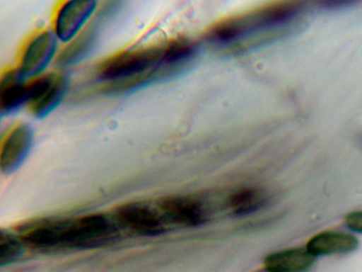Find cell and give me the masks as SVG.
<instances>
[{
	"label": "cell",
	"instance_id": "1",
	"mask_svg": "<svg viewBox=\"0 0 362 272\" xmlns=\"http://www.w3.org/2000/svg\"><path fill=\"white\" fill-rule=\"evenodd\" d=\"M194 55L189 42L173 41L127 48L100 61L94 74L97 91L105 95L130 93L161 79Z\"/></svg>",
	"mask_w": 362,
	"mask_h": 272
},
{
	"label": "cell",
	"instance_id": "14",
	"mask_svg": "<svg viewBox=\"0 0 362 272\" xmlns=\"http://www.w3.org/2000/svg\"><path fill=\"white\" fill-rule=\"evenodd\" d=\"M267 200V193L263 189L247 187L231 194L228 198L227 205L233 214L245 215L263 208Z\"/></svg>",
	"mask_w": 362,
	"mask_h": 272
},
{
	"label": "cell",
	"instance_id": "3",
	"mask_svg": "<svg viewBox=\"0 0 362 272\" xmlns=\"http://www.w3.org/2000/svg\"><path fill=\"white\" fill-rule=\"evenodd\" d=\"M298 2H281L232 18L214 27L208 38L214 42H230L259 30L282 28L295 16Z\"/></svg>",
	"mask_w": 362,
	"mask_h": 272
},
{
	"label": "cell",
	"instance_id": "2",
	"mask_svg": "<svg viewBox=\"0 0 362 272\" xmlns=\"http://www.w3.org/2000/svg\"><path fill=\"white\" fill-rule=\"evenodd\" d=\"M124 233L112 214L93 213L70 219L56 218L53 251L105 246L119 241Z\"/></svg>",
	"mask_w": 362,
	"mask_h": 272
},
{
	"label": "cell",
	"instance_id": "11",
	"mask_svg": "<svg viewBox=\"0 0 362 272\" xmlns=\"http://www.w3.org/2000/svg\"><path fill=\"white\" fill-rule=\"evenodd\" d=\"M27 80L16 66L4 68L0 74V113L10 115L27 103Z\"/></svg>",
	"mask_w": 362,
	"mask_h": 272
},
{
	"label": "cell",
	"instance_id": "9",
	"mask_svg": "<svg viewBox=\"0 0 362 272\" xmlns=\"http://www.w3.org/2000/svg\"><path fill=\"white\" fill-rule=\"evenodd\" d=\"M156 201L170 227L199 226L209 217L205 205L197 198L168 196Z\"/></svg>",
	"mask_w": 362,
	"mask_h": 272
},
{
	"label": "cell",
	"instance_id": "10",
	"mask_svg": "<svg viewBox=\"0 0 362 272\" xmlns=\"http://www.w3.org/2000/svg\"><path fill=\"white\" fill-rule=\"evenodd\" d=\"M106 21L96 12L86 26L71 41L58 51L55 64L61 67L76 64L90 53L98 40L102 22Z\"/></svg>",
	"mask_w": 362,
	"mask_h": 272
},
{
	"label": "cell",
	"instance_id": "4",
	"mask_svg": "<svg viewBox=\"0 0 362 272\" xmlns=\"http://www.w3.org/2000/svg\"><path fill=\"white\" fill-rule=\"evenodd\" d=\"M57 40L51 28L40 27L33 30L20 45L15 66L26 79L45 72L58 52Z\"/></svg>",
	"mask_w": 362,
	"mask_h": 272
},
{
	"label": "cell",
	"instance_id": "8",
	"mask_svg": "<svg viewBox=\"0 0 362 272\" xmlns=\"http://www.w3.org/2000/svg\"><path fill=\"white\" fill-rule=\"evenodd\" d=\"M33 141V129L25 122H18L6 130L0 148L2 173L10 174L21 166L31 149Z\"/></svg>",
	"mask_w": 362,
	"mask_h": 272
},
{
	"label": "cell",
	"instance_id": "5",
	"mask_svg": "<svg viewBox=\"0 0 362 272\" xmlns=\"http://www.w3.org/2000/svg\"><path fill=\"white\" fill-rule=\"evenodd\" d=\"M125 232L153 237L165 232L170 227L156 201H135L121 205L112 213Z\"/></svg>",
	"mask_w": 362,
	"mask_h": 272
},
{
	"label": "cell",
	"instance_id": "12",
	"mask_svg": "<svg viewBox=\"0 0 362 272\" xmlns=\"http://www.w3.org/2000/svg\"><path fill=\"white\" fill-rule=\"evenodd\" d=\"M358 239L351 234L339 231H323L312 237L305 249L314 256L343 254L354 250Z\"/></svg>",
	"mask_w": 362,
	"mask_h": 272
},
{
	"label": "cell",
	"instance_id": "13",
	"mask_svg": "<svg viewBox=\"0 0 362 272\" xmlns=\"http://www.w3.org/2000/svg\"><path fill=\"white\" fill-rule=\"evenodd\" d=\"M315 259L306 249L293 248L268 255L264 265L269 272H303L313 265Z\"/></svg>",
	"mask_w": 362,
	"mask_h": 272
},
{
	"label": "cell",
	"instance_id": "7",
	"mask_svg": "<svg viewBox=\"0 0 362 272\" xmlns=\"http://www.w3.org/2000/svg\"><path fill=\"white\" fill-rule=\"evenodd\" d=\"M94 0L58 1L51 15V30L57 38L67 43L86 26L98 8Z\"/></svg>",
	"mask_w": 362,
	"mask_h": 272
},
{
	"label": "cell",
	"instance_id": "16",
	"mask_svg": "<svg viewBox=\"0 0 362 272\" xmlns=\"http://www.w3.org/2000/svg\"><path fill=\"white\" fill-rule=\"evenodd\" d=\"M344 223L350 230L362 234V210L349 213L344 219Z\"/></svg>",
	"mask_w": 362,
	"mask_h": 272
},
{
	"label": "cell",
	"instance_id": "6",
	"mask_svg": "<svg viewBox=\"0 0 362 272\" xmlns=\"http://www.w3.org/2000/svg\"><path fill=\"white\" fill-rule=\"evenodd\" d=\"M67 87V76L59 70L46 72L28 79L25 107L33 116L42 118L60 104Z\"/></svg>",
	"mask_w": 362,
	"mask_h": 272
},
{
	"label": "cell",
	"instance_id": "15",
	"mask_svg": "<svg viewBox=\"0 0 362 272\" xmlns=\"http://www.w3.org/2000/svg\"><path fill=\"white\" fill-rule=\"evenodd\" d=\"M23 244L16 232L0 230V265L4 266L18 259L23 252Z\"/></svg>",
	"mask_w": 362,
	"mask_h": 272
}]
</instances>
